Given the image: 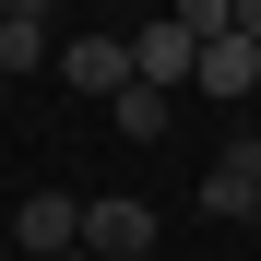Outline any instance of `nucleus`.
Listing matches in <instances>:
<instances>
[{"mask_svg":"<svg viewBox=\"0 0 261 261\" xmlns=\"http://www.w3.org/2000/svg\"><path fill=\"white\" fill-rule=\"evenodd\" d=\"M48 71L71 83V95H119V83H143V71H130V36H71Z\"/></svg>","mask_w":261,"mask_h":261,"instance_id":"1","label":"nucleus"},{"mask_svg":"<svg viewBox=\"0 0 261 261\" xmlns=\"http://www.w3.org/2000/svg\"><path fill=\"white\" fill-rule=\"evenodd\" d=\"M83 249H95V261H143V249H154V214L130 202V190H107V202H83Z\"/></svg>","mask_w":261,"mask_h":261,"instance_id":"2","label":"nucleus"},{"mask_svg":"<svg viewBox=\"0 0 261 261\" xmlns=\"http://www.w3.org/2000/svg\"><path fill=\"white\" fill-rule=\"evenodd\" d=\"M202 214H226V226L261 214V143H226V154L202 166Z\"/></svg>","mask_w":261,"mask_h":261,"instance_id":"3","label":"nucleus"},{"mask_svg":"<svg viewBox=\"0 0 261 261\" xmlns=\"http://www.w3.org/2000/svg\"><path fill=\"white\" fill-rule=\"evenodd\" d=\"M12 238H24L36 261H60V249H83V202H71V190H24V202H12Z\"/></svg>","mask_w":261,"mask_h":261,"instance_id":"4","label":"nucleus"},{"mask_svg":"<svg viewBox=\"0 0 261 261\" xmlns=\"http://www.w3.org/2000/svg\"><path fill=\"white\" fill-rule=\"evenodd\" d=\"M190 83L249 107V95H261V48H249V36H202V71H190Z\"/></svg>","mask_w":261,"mask_h":261,"instance_id":"5","label":"nucleus"},{"mask_svg":"<svg viewBox=\"0 0 261 261\" xmlns=\"http://www.w3.org/2000/svg\"><path fill=\"white\" fill-rule=\"evenodd\" d=\"M48 60H60L48 0H12V12H0V71H48Z\"/></svg>","mask_w":261,"mask_h":261,"instance_id":"6","label":"nucleus"},{"mask_svg":"<svg viewBox=\"0 0 261 261\" xmlns=\"http://www.w3.org/2000/svg\"><path fill=\"white\" fill-rule=\"evenodd\" d=\"M130 71H143V83H190V71H202V36H178V24H143V36H130Z\"/></svg>","mask_w":261,"mask_h":261,"instance_id":"7","label":"nucleus"},{"mask_svg":"<svg viewBox=\"0 0 261 261\" xmlns=\"http://www.w3.org/2000/svg\"><path fill=\"white\" fill-rule=\"evenodd\" d=\"M107 119H119V143H154V130H166V83H119Z\"/></svg>","mask_w":261,"mask_h":261,"instance_id":"8","label":"nucleus"},{"mask_svg":"<svg viewBox=\"0 0 261 261\" xmlns=\"http://www.w3.org/2000/svg\"><path fill=\"white\" fill-rule=\"evenodd\" d=\"M166 24L178 36H238V0H166Z\"/></svg>","mask_w":261,"mask_h":261,"instance_id":"9","label":"nucleus"},{"mask_svg":"<svg viewBox=\"0 0 261 261\" xmlns=\"http://www.w3.org/2000/svg\"><path fill=\"white\" fill-rule=\"evenodd\" d=\"M238 36H249V48H261V0H238Z\"/></svg>","mask_w":261,"mask_h":261,"instance_id":"10","label":"nucleus"},{"mask_svg":"<svg viewBox=\"0 0 261 261\" xmlns=\"http://www.w3.org/2000/svg\"><path fill=\"white\" fill-rule=\"evenodd\" d=\"M60 261H95V249H60Z\"/></svg>","mask_w":261,"mask_h":261,"instance_id":"11","label":"nucleus"},{"mask_svg":"<svg viewBox=\"0 0 261 261\" xmlns=\"http://www.w3.org/2000/svg\"><path fill=\"white\" fill-rule=\"evenodd\" d=\"M0 12H12V0H0Z\"/></svg>","mask_w":261,"mask_h":261,"instance_id":"12","label":"nucleus"}]
</instances>
